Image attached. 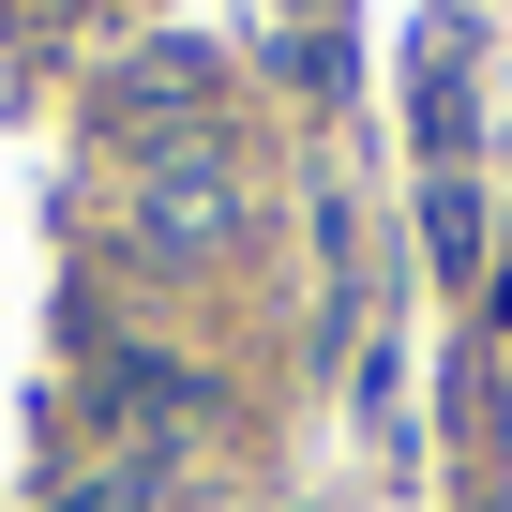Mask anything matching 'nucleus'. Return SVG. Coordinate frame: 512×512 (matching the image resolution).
I'll return each mask as SVG.
<instances>
[{"label": "nucleus", "instance_id": "f03ea898", "mask_svg": "<svg viewBox=\"0 0 512 512\" xmlns=\"http://www.w3.org/2000/svg\"><path fill=\"white\" fill-rule=\"evenodd\" d=\"M106 106H121V121H151V151H181V136H211V46H136Z\"/></svg>", "mask_w": 512, "mask_h": 512}, {"label": "nucleus", "instance_id": "f257e3e1", "mask_svg": "<svg viewBox=\"0 0 512 512\" xmlns=\"http://www.w3.org/2000/svg\"><path fill=\"white\" fill-rule=\"evenodd\" d=\"M226 226H241V166H226V136H181V151L136 166V241H151V256H211Z\"/></svg>", "mask_w": 512, "mask_h": 512}]
</instances>
